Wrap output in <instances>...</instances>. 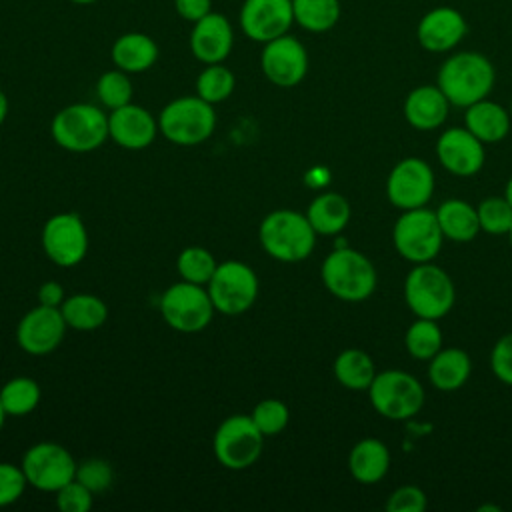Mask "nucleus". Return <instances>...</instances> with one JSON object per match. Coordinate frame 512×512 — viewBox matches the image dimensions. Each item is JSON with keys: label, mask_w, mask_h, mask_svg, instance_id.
<instances>
[{"label": "nucleus", "mask_w": 512, "mask_h": 512, "mask_svg": "<svg viewBox=\"0 0 512 512\" xmlns=\"http://www.w3.org/2000/svg\"><path fill=\"white\" fill-rule=\"evenodd\" d=\"M258 240L268 256L278 262H302L316 244V230L306 214L280 208L264 216L258 228Z\"/></svg>", "instance_id": "2"}, {"label": "nucleus", "mask_w": 512, "mask_h": 512, "mask_svg": "<svg viewBox=\"0 0 512 512\" xmlns=\"http://www.w3.org/2000/svg\"><path fill=\"white\" fill-rule=\"evenodd\" d=\"M372 408L388 420H408L424 404L422 384L408 372L384 370L374 376L368 388Z\"/></svg>", "instance_id": "9"}, {"label": "nucleus", "mask_w": 512, "mask_h": 512, "mask_svg": "<svg viewBox=\"0 0 512 512\" xmlns=\"http://www.w3.org/2000/svg\"><path fill=\"white\" fill-rule=\"evenodd\" d=\"M26 486H28V480L22 466L0 462V508L20 500Z\"/></svg>", "instance_id": "41"}, {"label": "nucleus", "mask_w": 512, "mask_h": 512, "mask_svg": "<svg viewBox=\"0 0 512 512\" xmlns=\"http://www.w3.org/2000/svg\"><path fill=\"white\" fill-rule=\"evenodd\" d=\"M22 470L32 488L42 492H56L76 478V460L56 442H38L22 456Z\"/></svg>", "instance_id": "12"}, {"label": "nucleus", "mask_w": 512, "mask_h": 512, "mask_svg": "<svg viewBox=\"0 0 512 512\" xmlns=\"http://www.w3.org/2000/svg\"><path fill=\"white\" fill-rule=\"evenodd\" d=\"M238 22L250 40L266 44L288 34L294 24L292 0H244Z\"/></svg>", "instance_id": "17"}, {"label": "nucleus", "mask_w": 512, "mask_h": 512, "mask_svg": "<svg viewBox=\"0 0 512 512\" xmlns=\"http://www.w3.org/2000/svg\"><path fill=\"white\" fill-rule=\"evenodd\" d=\"M434 192V172L422 158H404L388 174L386 196L400 210L422 208Z\"/></svg>", "instance_id": "14"}, {"label": "nucleus", "mask_w": 512, "mask_h": 512, "mask_svg": "<svg viewBox=\"0 0 512 512\" xmlns=\"http://www.w3.org/2000/svg\"><path fill=\"white\" fill-rule=\"evenodd\" d=\"M404 344L412 358L430 360L442 348V330L436 320L418 318L408 326Z\"/></svg>", "instance_id": "33"}, {"label": "nucleus", "mask_w": 512, "mask_h": 512, "mask_svg": "<svg viewBox=\"0 0 512 512\" xmlns=\"http://www.w3.org/2000/svg\"><path fill=\"white\" fill-rule=\"evenodd\" d=\"M252 422L256 424V428L266 436H276L280 434L286 426H288V420H290V412H288V406L278 400V398H266V400H260L252 414H250Z\"/></svg>", "instance_id": "37"}, {"label": "nucleus", "mask_w": 512, "mask_h": 512, "mask_svg": "<svg viewBox=\"0 0 512 512\" xmlns=\"http://www.w3.org/2000/svg\"><path fill=\"white\" fill-rule=\"evenodd\" d=\"M350 204L338 192H322L318 194L306 210V218L316 230V234L334 236L342 232L350 222Z\"/></svg>", "instance_id": "27"}, {"label": "nucleus", "mask_w": 512, "mask_h": 512, "mask_svg": "<svg viewBox=\"0 0 512 512\" xmlns=\"http://www.w3.org/2000/svg\"><path fill=\"white\" fill-rule=\"evenodd\" d=\"M294 24L312 34L332 30L342 14L340 0H292Z\"/></svg>", "instance_id": "31"}, {"label": "nucleus", "mask_w": 512, "mask_h": 512, "mask_svg": "<svg viewBox=\"0 0 512 512\" xmlns=\"http://www.w3.org/2000/svg\"><path fill=\"white\" fill-rule=\"evenodd\" d=\"M50 134L54 142L68 152H92L110 138L108 114L88 102L68 104L52 118Z\"/></svg>", "instance_id": "4"}, {"label": "nucleus", "mask_w": 512, "mask_h": 512, "mask_svg": "<svg viewBox=\"0 0 512 512\" xmlns=\"http://www.w3.org/2000/svg\"><path fill=\"white\" fill-rule=\"evenodd\" d=\"M436 218L444 238L452 242H470L480 232L476 208L458 198L442 202L436 210Z\"/></svg>", "instance_id": "28"}, {"label": "nucleus", "mask_w": 512, "mask_h": 512, "mask_svg": "<svg viewBox=\"0 0 512 512\" xmlns=\"http://www.w3.org/2000/svg\"><path fill=\"white\" fill-rule=\"evenodd\" d=\"M472 372L470 356L462 348H440L428 366V378L434 388L454 392L462 388Z\"/></svg>", "instance_id": "26"}, {"label": "nucleus", "mask_w": 512, "mask_h": 512, "mask_svg": "<svg viewBox=\"0 0 512 512\" xmlns=\"http://www.w3.org/2000/svg\"><path fill=\"white\" fill-rule=\"evenodd\" d=\"M42 250L60 268L80 264L88 252V230L74 212H60L46 220L40 234Z\"/></svg>", "instance_id": "13"}, {"label": "nucleus", "mask_w": 512, "mask_h": 512, "mask_svg": "<svg viewBox=\"0 0 512 512\" xmlns=\"http://www.w3.org/2000/svg\"><path fill=\"white\" fill-rule=\"evenodd\" d=\"M468 34V22L464 14L454 6L430 8L416 24L418 44L432 54H444L454 50Z\"/></svg>", "instance_id": "18"}, {"label": "nucleus", "mask_w": 512, "mask_h": 512, "mask_svg": "<svg viewBox=\"0 0 512 512\" xmlns=\"http://www.w3.org/2000/svg\"><path fill=\"white\" fill-rule=\"evenodd\" d=\"M8 116V96L4 94V90H0V126L4 124Z\"/></svg>", "instance_id": "46"}, {"label": "nucleus", "mask_w": 512, "mask_h": 512, "mask_svg": "<svg viewBox=\"0 0 512 512\" xmlns=\"http://www.w3.org/2000/svg\"><path fill=\"white\" fill-rule=\"evenodd\" d=\"M174 8L180 18L194 24L212 12V0H174Z\"/></svg>", "instance_id": "44"}, {"label": "nucleus", "mask_w": 512, "mask_h": 512, "mask_svg": "<svg viewBox=\"0 0 512 512\" xmlns=\"http://www.w3.org/2000/svg\"><path fill=\"white\" fill-rule=\"evenodd\" d=\"M40 386L34 378L16 376L0 388V402L8 416H26L40 404Z\"/></svg>", "instance_id": "32"}, {"label": "nucleus", "mask_w": 512, "mask_h": 512, "mask_svg": "<svg viewBox=\"0 0 512 512\" xmlns=\"http://www.w3.org/2000/svg\"><path fill=\"white\" fill-rule=\"evenodd\" d=\"M504 198L510 202V206H512V176H510V180L506 182V190H504Z\"/></svg>", "instance_id": "47"}, {"label": "nucleus", "mask_w": 512, "mask_h": 512, "mask_svg": "<svg viewBox=\"0 0 512 512\" xmlns=\"http://www.w3.org/2000/svg\"><path fill=\"white\" fill-rule=\"evenodd\" d=\"M480 230L488 234H508L512 228V206L506 198H486L476 206Z\"/></svg>", "instance_id": "38"}, {"label": "nucleus", "mask_w": 512, "mask_h": 512, "mask_svg": "<svg viewBox=\"0 0 512 512\" xmlns=\"http://www.w3.org/2000/svg\"><path fill=\"white\" fill-rule=\"evenodd\" d=\"M440 164L454 176H474L484 166V142L478 140L466 126L444 130L436 142Z\"/></svg>", "instance_id": "19"}, {"label": "nucleus", "mask_w": 512, "mask_h": 512, "mask_svg": "<svg viewBox=\"0 0 512 512\" xmlns=\"http://www.w3.org/2000/svg\"><path fill=\"white\" fill-rule=\"evenodd\" d=\"M464 124L478 140L488 144V142H500L508 134L512 116H510V110H506L504 106L484 98L466 108Z\"/></svg>", "instance_id": "25"}, {"label": "nucleus", "mask_w": 512, "mask_h": 512, "mask_svg": "<svg viewBox=\"0 0 512 512\" xmlns=\"http://www.w3.org/2000/svg\"><path fill=\"white\" fill-rule=\"evenodd\" d=\"M234 46V30L230 20L220 12H210L190 30V52L202 64L224 62Z\"/></svg>", "instance_id": "21"}, {"label": "nucleus", "mask_w": 512, "mask_h": 512, "mask_svg": "<svg viewBox=\"0 0 512 512\" xmlns=\"http://www.w3.org/2000/svg\"><path fill=\"white\" fill-rule=\"evenodd\" d=\"M404 300L418 318L438 320L452 310L456 290L448 272L432 262H422L406 276Z\"/></svg>", "instance_id": "6"}, {"label": "nucleus", "mask_w": 512, "mask_h": 512, "mask_svg": "<svg viewBox=\"0 0 512 512\" xmlns=\"http://www.w3.org/2000/svg\"><path fill=\"white\" fill-rule=\"evenodd\" d=\"M234 86H236L234 72L222 62L206 64V68L196 78V94L210 104L224 102L228 96H232Z\"/></svg>", "instance_id": "34"}, {"label": "nucleus", "mask_w": 512, "mask_h": 512, "mask_svg": "<svg viewBox=\"0 0 512 512\" xmlns=\"http://www.w3.org/2000/svg\"><path fill=\"white\" fill-rule=\"evenodd\" d=\"M448 106L450 102L438 84H422L408 92L404 100V118L412 128L428 132L446 122Z\"/></svg>", "instance_id": "22"}, {"label": "nucleus", "mask_w": 512, "mask_h": 512, "mask_svg": "<svg viewBox=\"0 0 512 512\" xmlns=\"http://www.w3.org/2000/svg\"><path fill=\"white\" fill-rule=\"evenodd\" d=\"M206 290L216 312L236 316L256 302L258 276L248 264L240 260H226L216 266Z\"/></svg>", "instance_id": "11"}, {"label": "nucleus", "mask_w": 512, "mask_h": 512, "mask_svg": "<svg viewBox=\"0 0 512 512\" xmlns=\"http://www.w3.org/2000/svg\"><path fill=\"white\" fill-rule=\"evenodd\" d=\"M216 308L204 286L180 280L164 290L160 298V314L164 322L184 334L204 330L214 316Z\"/></svg>", "instance_id": "8"}, {"label": "nucleus", "mask_w": 512, "mask_h": 512, "mask_svg": "<svg viewBox=\"0 0 512 512\" xmlns=\"http://www.w3.org/2000/svg\"><path fill=\"white\" fill-rule=\"evenodd\" d=\"M76 480L82 482L90 492L98 494L112 486L114 470L102 458H88L76 466Z\"/></svg>", "instance_id": "39"}, {"label": "nucleus", "mask_w": 512, "mask_h": 512, "mask_svg": "<svg viewBox=\"0 0 512 512\" xmlns=\"http://www.w3.org/2000/svg\"><path fill=\"white\" fill-rule=\"evenodd\" d=\"M426 504H428V500H426V494L422 492V488L406 484V486L396 488L390 494V498L386 502V510H390V512H422L426 508Z\"/></svg>", "instance_id": "42"}, {"label": "nucleus", "mask_w": 512, "mask_h": 512, "mask_svg": "<svg viewBox=\"0 0 512 512\" xmlns=\"http://www.w3.org/2000/svg\"><path fill=\"white\" fill-rule=\"evenodd\" d=\"M56 494V506L62 512H88L94 502V492H90L82 482L76 478L64 484Z\"/></svg>", "instance_id": "40"}, {"label": "nucleus", "mask_w": 512, "mask_h": 512, "mask_svg": "<svg viewBox=\"0 0 512 512\" xmlns=\"http://www.w3.org/2000/svg\"><path fill=\"white\" fill-rule=\"evenodd\" d=\"M6 410H4V406H2V402H0V430H2V426H4V420H6Z\"/></svg>", "instance_id": "48"}, {"label": "nucleus", "mask_w": 512, "mask_h": 512, "mask_svg": "<svg viewBox=\"0 0 512 512\" xmlns=\"http://www.w3.org/2000/svg\"><path fill=\"white\" fill-rule=\"evenodd\" d=\"M510 116H512V102H510Z\"/></svg>", "instance_id": "51"}, {"label": "nucleus", "mask_w": 512, "mask_h": 512, "mask_svg": "<svg viewBox=\"0 0 512 512\" xmlns=\"http://www.w3.org/2000/svg\"><path fill=\"white\" fill-rule=\"evenodd\" d=\"M390 468L388 446L378 438H364L356 442L348 456V470L360 484L380 482Z\"/></svg>", "instance_id": "24"}, {"label": "nucleus", "mask_w": 512, "mask_h": 512, "mask_svg": "<svg viewBox=\"0 0 512 512\" xmlns=\"http://www.w3.org/2000/svg\"><path fill=\"white\" fill-rule=\"evenodd\" d=\"M496 82V70L488 56L464 50L450 54L438 70V88L452 106L468 108L484 100Z\"/></svg>", "instance_id": "1"}, {"label": "nucleus", "mask_w": 512, "mask_h": 512, "mask_svg": "<svg viewBox=\"0 0 512 512\" xmlns=\"http://www.w3.org/2000/svg\"><path fill=\"white\" fill-rule=\"evenodd\" d=\"M64 302V288L60 282L56 280H48L38 288V304L44 306H52V308H60V304Z\"/></svg>", "instance_id": "45"}, {"label": "nucleus", "mask_w": 512, "mask_h": 512, "mask_svg": "<svg viewBox=\"0 0 512 512\" xmlns=\"http://www.w3.org/2000/svg\"><path fill=\"white\" fill-rule=\"evenodd\" d=\"M132 94H134V88L128 78V72L120 68L104 72L96 82V96L108 110H114L132 102Z\"/></svg>", "instance_id": "36"}, {"label": "nucleus", "mask_w": 512, "mask_h": 512, "mask_svg": "<svg viewBox=\"0 0 512 512\" xmlns=\"http://www.w3.org/2000/svg\"><path fill=\"white\" fill-rule=\"evenodd\" d=\"M216 128L214 104L196 96H180L170 100L160 116V134L176 146H196L212 136Z\"/></svg>", "instance_id": "5"}, {"label": "nucleus", "mask_w": 512, "mask_h": 512, "mask_svg": "<svg viewBox=\"0 0 512 512\" xmlns=\"http://www.w3.org/2000/svg\"><path fill=\"white\" fill-rule=\"evenodd\" d=\"M508 238H510V246H512V228H510V232H508Z\"/></svg>", "instance_id": "50"}, {"label": "nucleus", "mask_w": 512, "mask_h": 512, "mask_svg": "<svg viewBox=\"0 0 512 512\" xmlns=\"http://www.w3.org/2000/svg\"><path fill=\"white\" fill-rule=\"evenodd\" d=\"M60 312L66 320V326L80 332L96 330L108 320L106 302L94 294H74L70 298H64V302L60 304Z\"/></svg>", "instance_id": "29"}, {"label": "nucleus", "mask_w": 512, "mask_h": 512, "mask_svg": "<svg viewBox=\"0 0 512 512\" xmlns=\"http://www.w3.org/2000/svg\"><path fill=\"white\" fill-rule=\"evenodd\" d=\"M110 56L116 68L128 74H140L156 64L158 44L144 32H126L114 40Z\"/></svg>", "instance_id": "23"}, {"label": "nucleus", "mask_w": 512, "mask_h": 512, "mask_svg": "<svg viewBox=\"0 0 512 512\" xmlns=\"http://www.w3.org/2000/svg\"><path fill=\"white\" fill-rule=\"evenodd\" d=\"M326 290L344 302H362L376 290V268L362 252L340 246L332 250L320 268Z\"/></svg>", "instance_id": "3"}, {"label": "nucleus", "mask_w": 512, "mask_h": 512, "mask_svg": "<svg viewBox=\"0 0 512 512\" xmlns=\"http://www.w3.org/2000/svg\"><path fill=\"white\" fill-rule=\"evenodd\" d=\"M70 2H74V4H94L98 0H70Z\"/></svg>", "instance_id": "49"}, {"label": "nucleus", "mask_w": 512, "mask_h": 512, "mask_svg": "<svg viewBox=\"0 0 512 512\" xmlns=\"http://www.w3.org/2000/svg\"><path fill=\"white\" fill-rule=\"evenodd\" d=\"M334 376L348 390H368L376 368L372 358L360 348H346L334 360Z\"/></svg>", "instance_id": "30"}, {"label": "nucleus", "mask_w": 512, "mask_h": 512, "mask_svg": "<svg viewBox=\"0 0 512 512\" xmlns=\"http://www.w3.org/2000/svg\"><path fill=\"white\" fill-rule=\"evenodd\" d=\"M490 368L500 382L512 386V332L504 334L494 344L490 354Z\"/></svg>", "instance_id": "43"}, {"label": "nucleus", "mask_w": 512, "mask_h": 512, "mask_svg": "<svg viewBox=\"0 0 512 512\" xmlns=\"http://www.w3.org/2000/svg\"><path fill=\"white\" fill-rule=\"evenodd\" d=\"M264 434L250 416L232 414L220 422L214 434V456L228 470H246L262 454Z\"/></svg>", "instance_id": "10"}, {"label": "nucleus", "mask_w": 512, "mask_h": 512, "mask_svg": "<svg viewBox=\"0 0 512 512\" xmlns=\"http://www.w3.org/2000/svg\"><path fill=\"white\" fill-rule=\"evenodd\" d=\"M442 238L444 234L440 230L436 212L424 206L402 210L392 228L396 252L414 264L432 262L442 248Z\"/></svg>", "instance_id": "7"}, {"label": "nucleus", "mask_w": 512, "mask_h": 512, "mask_svg": "<svg viewBox=\"0 0 512 512\" xmlns=\"http://www.w3.org/2000/svg\"><path fill=\"white\" fill-rule=\"evenodd\" d=\"M158 132V120L144 106L128 102L108 114V136L126 150L148 148Z\"/></svg>", "instance_id": "20"}, {"label": "nucleus", "mask_w": 512, "mask_h": 512, "mask_svg": "<svg viewBox=\"0 0 512 512\" xmlns=\"http://www.w3.org/2000/svg\"><path fill=\"white\" fill-rule=\"evenodd\" d=\"M218 262L214 254L202 246H188L176 258V270L180 280L206 286L216 270Z\"/></svg>", "instance_id": "35"}, {"label": "nucleus", "mask_w": 512, "mask_h": 512, "mask_svg": "<svg viewBox=\"0 0 512 512\" xmlns=\"http://www.w3.org/2000/svg\"><path fill=\"white\" fill-rule=\"evenodd\" d=\"M66 328L60 308L38 304L20 318L16 326V342L30 356H46L60 346Z\"/></svg>", "instance_id": "16"}, {"label": "nucleus", "mask_w": 512, "mask_h": 512, "mask_svg": "<svg viewBox=\"0 0 512 512\" xmlns=\"http://www.w3.org/2000/svg\"><path fill=\"white\" fill-rule=\"evenodd\" d=\"M260 68L268 82L280 88L298 86L308 74V52L304 44L290 36H278L264 44Z\"/></svg>", "instance_id": "15"}]
</instances>
